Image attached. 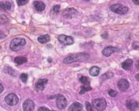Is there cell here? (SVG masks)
Wrapping results in <instances>:
<instances>
[{
  "label": "cell",
  "mask_w": 139,
  "mask_h": 111,
  "mask_svg": "<svg viewBox=\"0 0 139 111\" xmlns=\"http://www.w3.org/2000/svg\"><path fill=\"white\" fill-rule=\"evenodd\" d=\"M90 58L89 54L86 53H79L74 54L67 57L63 60L64 64H70V63L78 62H84L88 60Z\"/></svg>",
  "instance_id": "cell-1"
},
{
  "label": "cell",
  "mask_w": 139,
  "mask_h": 111,
  "mask_svg": "<svg viewBox=\"0 0 139 111\" xmlns=\"http://www.w3.org/2000/svg\"><path fill=\"white\" fill-rule=\"evenodd\" d=\"M110 9L112 12L120 15L126 14L129 10L128 7L122 4L113 5L110 7Z\"/></svg>",
  "instance_id": "cell-3"
},
{
  "label": "cell",
  "mask_w": 139,
  "mask_h": 111,
  "mask_svg": "<svg viewBox=\"0 0 139 111\" xmlns=\"http://www.w3.org/2000/svg\"><path fill=\"white\" fill-rule=\"evenodd\" d=\"M58 40L65 45H72L74 43L73 38L71 37L67 36L65 35L61 34L59 36L58 38Z\"/></svg>",
  "instance_id": "cell-6"
},
{
  "label": "cell",
  "mask_w": 139,
  "mask_h": 111,
  "mask_svg": "<svg viewBox=\"0 0 139 111\" xmlns=\"http://www.w3.org/2000/svg\"><path fill=\"white\" fill-rule=\"evenodd\" d=\"M78 12L76 9L73 8H70L66 9L63 13V16L67 19H72L77 15Z\"/></svg>",
  "instance_id": "cell-8"
},
{
  "label": "cell",
  "mask_w": 139,
  "mask_h": 111,
  "mask_svg": "<svg viewBox=\"0 0 139 111\" xmlns=\"http://www.w3.org/2000/svg\"><path fill=\"white\" fill-rule=\"evenodd\" d=\"M2 10H5V4H4L2 2H0V11Z\"/></svg>",
  "instance_id": "cell-30"
},
{
  "label": "cell",
  "mask_w": 139,
  "mask_h": 111,
  "mask_svg": "<svg viewBox=\"0 0 139 111\" xmlns=\"http://www.w3.org/2000/svg\"><path fill=\"white\" fill-rule=\"evenodd\" d=\"M38 110L39 111H50V110L48 109V108H46L45 107H41L39 108Z\"/></svg>",
  "instance_id": "cell-29"
},
{
  "label": "cell",
  "mask_w": 139,
  "mask_h": 111,
  "mask_svg": "<svg viewBox=\"0 0 139 111\" xmlns=\"http://www.w3.org/2000/svg\"><path fill=\"white\" fill-rule=\"evenodd\" d=\"M33 5L35 10L38 12L43 11L46 8L45 5L41 1H34L33 3Z\"/></svg>",
  "instance_id": "cell-13"
},
{
  "label": "cell",
  "mask_w": 139,
  "mask_h": 111,
  "mask_svg": "<svg viewBox=\"0 0 139 111\" xmlns=\"http://www.w3.org/2000/svg\"><path fill=\"white\" fill-rule=\"evenodd\" d=\"M84 1H89V0H84Z\"/></svg>",
  "instance_id": "cell-34"
},
{
  "label": "cell",
  "mask_w": 139,
  "mask_h": 111,
  "mask_svg": "<svg viewBox=\"0 0 139 111\" xmlns=\"http://www.w3.org/2000/svg\"><path fill=\"white\" fill-rule=\"evenodd\" d=\"M135 78L136 80L139 82V74H137L136 75V76H135Z\"/></svg>",
  "instance_id": "cell-33"
},
{
  "label": "cell",
  "mask_w": 139,
  "mask_h": 111,
  "mask_svg": "<svg viewBox=\"0 0 139 111\" xmlns=\"http://www.w3.org/2000/svg\"><path fill=\"white\" fill-rule=\"evenodd\" d=\"M26 44V40L22 38H16L13 40L10 44L11 49L15 52L19 51L21 46H24Z\"/></svg>",
  "instance_id": "cell-2"
},
{
  "label": "cell",
  "mask_w": 139,
  "mask_h": 111,
  "mask_svg": "<svg viewBox=\"0 0 139 111\" xmlns=\"http://www.w3.org/2000/svg\"><path fill=\"white\" fill-rule=\"evenodd\" d=\"M48 82V80L46 78L44 79H40V80H38L35 86H36L37 88L39 90H43L45 88V85H46Z\"/></svg>",
  "instance_id": "cell-15"
},
{
  "label": "cell",
  "mask_w": 139,
  "mask_h": 111,
  "mask_svg": "<svg viewBox=\"0 0 139 111\" xmlns=\"http://www.w3.org/2000/svg\"><path fill=\"white\" fill-rule=\"evenodd\" d=\"M81 90H80L79 94H84L86 91H88L89 90H91L92 89V88L91 87L89 86V85H82Z\"/></svg>",
  "instance_id": "cell-20"
},
{
  "label": "cell",
  "mask_w": 139,
  "mask_h": 111,
  "mask_svg": "<svg viewBox=\"0 0 139 111\" xmlns=\"http://www.w3.org/2000/svg\"><path fill=\"white\" fill-rule=\"evenodd\" d=\"M27 61V58L25 57H22V56H18L15 58L14 62L19 65L23 64L24 63H26Z\"/></svg>",
  "instance_id": "cell-18"
},
{
  "label": "cell",
  "mask_w": 139,
  "mask_h": 111,
  "mask_svg": "<svg viewBox=\"0 0 139 111\" xmlns=\"http://www.w3.org/2000/svg\"><path fill=\"white\" fill-rule=\"evenodd\" d=\"M59 9H60V5H56L53 7L54 12L57 13L59 12Z\"/></svg>",
  "instance_id": "cell-28"
},
{
  "label": "cell",
  "mask_w": 139,
  "mask_h": 111,
  "mask_svg": "<svg viewBox=\"0 0 139 111\" xmlns=\"http://www.w3.org/2000/svg\"><path fill=\"white\" fill-rule=\"evenodd\" d=\"M117 87L119 90L122 91H125L129 87V82L125 79H121L118 82Z\"/></svg>",
  "instance_id": "cell-10"
},
{
  "label": "cell",
  "mask_w": 139,
  "mask_h": 111,
  "mask_svg": "<svg viewBox=\"0 0 139 111\" xmlns=\"http://www.w3.org/2000/svg\"><path fill=\"white\" fill-rule=\"evenodd\" d=\"M108 94L109 95V96H110L111 97H115L117 95V92L114 90H110L108 92Z\"/></svg>",
  "instance_id": "cell-25"
},
{
  "label": "cell",
  "mask_w": 139,
  "mask_h": 111,
  "mask_svg": "<svg viewBox=\"0 0 139 111\" xmlns=\"http://www.w3.org/2000/svg\"><path fill=\"white\" fill-rule=\"evenodd\" d=\"M5 11L10 10L11 8V4L10 2L7 1L5 4Z\"/></svg>",
  "instance_id": "cell-26"
},
{
  "label": "cell",
  "mask_w": 139,
  "mask_h": 111,
  "mask_svg": "<svg viewBox=\"0 0 139 111\" xmlns=\"http://www.w3.org/2000/svg\"><path fill=\"white\" fill-rule=\"evenodd\" d=\"M23 110L25 111H32L34 109L35 103L34 101L30 99L26 100L22 105Z\"/></svg>",
  "instance_id": "cell-9"
},
{
  "label": "cell",
  "mask_w": 139,
  "mask_h": 111,
  "mask_svg": "<svg viewBox=\"0 0 139 111\" xmlns=\"http://www.w3.org/2000/svg\"><path fill=\"white\" fill-rule=\"evenodd\" d=\"M80 81L82 82V83L84 84L85 85H89L90 83V80L89 79L85 76H82L80 78Z\"/></svg>",
  "instance_id": "cell-21"
},
{
  "label": "cell",
  "mask_w": 139,
  "mask_h": 111,
  "mask_svg": "<svg viewBox=\"0 0 139 111\" xmlns=\"http://www.w3.org/2000/svg\"><path fill=\"white\" fill-rule=\"evenodd\" d=\"M119 51V50L115 47L112 46H108L106 47L103 50L102 53L103 55L105 57H109L111 54L114 52H117Z\"/></svg>",
  "instance_id": "cell-11"
},
{
  "label": "cell",
  "mask_w": 139,
  "mask_h": 111,
  "mask_svg": "<svg viewBox=\"0 0 139 111\" xmlns=\"http://www.w3.org/2000/svg\"><path fill=\"white\" fill-rule=\"evenodd\" d=\"M92 105L97 110H103L106 107V102L104 99H96L92 101Z\"/></svg>",
  "instance_id": "cell-4"
},
{
  "label": "cell",
  "mask_w": 139,
  "mask_h": 111,
  "mask_svg": "<svg viewBox=\"0 0 139 111\" xmlns=\"http://www.w3.org/2000/svg\"><path fill=\"white\" fill-rule=\"evenodd\" d=\"M38 42L41 44H44L49 42L50 40V37L49 35L46 34L44 35V36H41L39 37H38Z\"/></svg>",
  "instance_id": "cell-17"
},
{
  "label": "cell",
  "mask_w": 139,
  "mask_h": 111,
  "mask_svg": "<svg viewBox=\"0 0 139 111\" xmlns=\"http://www.w3.org/2000/svg\"><path fill=\"white\" fill-rule=\"evenodd\" d=\"M138 21H139V17H138Z\"/></svg>",
  "instance_id": "cell-35"
},
{
  "label": "cell",
  "mask_w": 139,
  "mask_h": 111,
  "mask_svg": "<svg viewBox=\"0 0 139 111\" xmlns=\"http://www.w3.org/2000/svg\"><path fill=\"white\" fill-rule=\"evenodd\" d=\"M132 63H133V61L131 59L129 58L126 59L124 62L122 63V68L125 70H129L131 68Z\"/></svg>",
  "instance_id": "cell-16"
},
{
  "label": "cell",
  "mask_w": 139,
  "mask_h": 111,
  "mask_svg": "<svg viewBox=\"0 0 139 111\" xmlns=\"http://www.w3.org/2000/svg\"><path fill=\"white\" fill-rule=\"evenodd\" d=\"M8 21V19L5 15H1L0 16V24H6Z\"/></svg>",
  "instance_id": "cell-22"
},
{
  "label": "cell",
  "mask_w": 139,
  "mask_h": 111,
  "mask_svg": "<svg viewBox=\"0 0 139 111\" xmlns=\"http://www.w3.org/2000/svg\"><path fill=\"white\" fill-rule=\"evenodd\" d=\"M20 79L21 81L24 82V83H26L27 81L28 80V76L27 74H22L20 75Z\"/></svg>",
  "instance_id": "cell-24"
},
{
  "label": "cell",
  "mask_w": 139,
  "mask_h": 111,
  "mask_svg": "<svg viewBox=\"0 0 139 111\" xmlns=\"http://www.w3.org/2000/svg\"><path fill=\"white\" fill-rule=\"evenodd\" d=\"M83 109V106L82 104L78 102L73 103L68 108L69 111H81Z\"/></svg>",
  "instance_id": "cell-14"
},
{
  "label": "cell",
  "mask_w": 139,
  "mask_h": 111,
  "mask_svg": "<svg viewBox=\"0 0 139 111\" xmlns=\"http://www.w3.org/2000/svg\"><path fill=\"white\" fill-rule=\"evenodd\" d=\"M17 2L19 6H21L27 4L28 2V0H17Z\"/></svg>",
  "instance_id": "cell-23"
},
{
  "label": "cell",
  "mask_w": 139,
  "mask_h": 111,
  "mask_svg": "<svg viewBox=\"0 0 139 111\" xmlns=\"http://www.w3.org/2000/svg\"><path fill=\"white\" fill-rule=\"evenodd\" d=\"M67 101L65 97L62 95H58L57 97L56 104L58 108L60 109L65 108L67 106Z\"/></svg>",
  "instance_id": "cell-7"
},
{
  "label": "cell",
  "mask_w": 139,
  "mask_h": 111,
  "mask_svg": "<svg viewBox=\"0 0 139 111\" xmlns=\"http://www.w3.org/2000/svg\"><path fill=\"white\" fill-rule=\"evenodd\" d=\"M126 106L130 110H136L138 108V103L134 100H129L126 102Z\"/></svg>",
  "instance_id": "cell-12"
},
{
  "label": "cell",
  "mask_w": 139,
  "mask_h": 111,
  "mask_svg": "<svg viewBox=\"0 0 139 111\" xmlns=\"http://www.w3.org/2000/svg\"><path fill=\"white\" fill-rule=\"evenodd\" d=\"M5 101L6 103L9 106H13L17 104L19 102V98L13 93H11L5 97Z\"/></svg>",
  "instance_id": "cell-5"
},
{
  "label": "cell",
  "mask_w": 139,
  "mask_h": 111,
  "mask_svg": "<svg viewBox=\"0 0 139 111\" xmlns=\"http://www.w3.org/2000/svg\"><path fill=\"white\" fill-rule=\"evenodd\" d=\"M132 1L134 2V4L136 5H139V0H132Z\"/></svg>",
  "instance_id": "cell-32"
},
{
  "label": "cell",
  "mask_w": 139,
  "mask_h": 111,
  "mask_svg": "<svg viewBox=\"0 0 139 111\" xmlns=\"http://www.w3.org/2000/svg\"><path fill=\"white\" fill-rule=\"evenodd\" d=\"M85 105H86V108L87 110H88V111L92 110V107L89 102H87L86 101V102H85Z\"/></svg>",
  "instance_id": "cell-27"
},
{
  "label": "cell",
  "mask_w": 139,
  "mask_h": 111,
  "mask_svg": "<svg viewBox=\"0 0 139 111\" xmlns=\"http://www.w3.org/2000/svg\"><path fill=\"white\" fill-rule=\"evenodd\" d=\"M4 90V88L3 87V85L0 83V94L2 93V91Z\"/></svg>",
  "instance_id": "cell-31"
},
{
  "label": "cell",
  "mask_w": 139,
  "mask_h": 111,
  "mask_svg": "<svg viewBox=\"0 0 139 111\" xmlns=\"http://www.w3.org/2000/svg\"><path fill=\"white\" fill-rule=\"evenodd\" d=\"M99 72V68L97 66H92V67L90 69L89 74L92 76H97Z\"/></svg>",
  "instance_id": "cell-19"
}]
</instances>
